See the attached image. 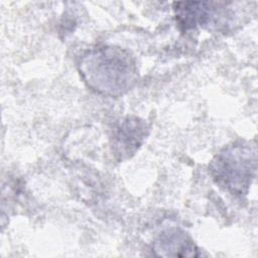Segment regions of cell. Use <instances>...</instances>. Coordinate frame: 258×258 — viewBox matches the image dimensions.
Instances as JSON below:
<instances>
[{
    "label": "cell",
    "mask_w": 258,
    "mask_h": 258,
    "mask_svg": "<svg viewBox=\"0 0 258 258\" xmlns=\"http://www.w3.org/2000/svg\"><path fill=\"white\" fill-rule=\"evenodd\" d=\"M78 67L86 85L104 96L120 97L137 82L136 62L120 47L102 45L91 48L81 56Z\"/></svg>",
    "instance_id": "obj_1"
},
{
    "label": "cell",
    "mask_w": 258,
    "mask_h": 258,
    "mask_svg": "<svg viewBox=\"0 0 258 258\" xmlns=\"http://www.w3.org/2000/svg\"><path fill=\"white\" fill-rule=\"evenodd\" d=\"M209 172L223 189L232 195H246L256 172L255 148L245 143L225 147L211 161Z\"/></svg>",
    "instance_id": "obj_2"
},
{
    "label": "cell",
    "mask_w": 258,
    "mask_h": 258,
    "mask_svg": "<svg viewBox=\"0 0 258 258\" xmlns=\"http://www.w3.org/2000/svg\"><path fill=\"white\" fill-rule=\"evenodd\" d=\"M147 123L135 116L122 119L113 132L112 147L115 157L119 160L130 158L144 142L148 135Z\"/></svg>",
    "instance_id": "obj_3"
},
{
    "label": "cell",
    "mask_w": 258,
    "mask_h": 258,
    "mask_svg": "<svg viewBox=\"0 0 258 258\" xmlns=\"http://www.w3.org/2000/svg\"><path fill=\"white\" fill-rule=\"evenodd\" d=\"M215 5L214 2H175L174 11L179 27L187 30L214 24L221 14V8Z\"/></svg>",
    "instance_id": "obj_4"
},
{
    "label": "cell",
    "mask_w": 258,
    "mask_h": 258,
    "mask_svg": "<svg viewBox=\"0 0 258 258\" xmlns=\"http://www.w3.org/2000/svg\"><path fill=\"white\" fill-rule=\"evenodd\" d=\"M153 251L163 257H198L199 250L186 233L179 229L162 232L153 244Z\"/></svg>",
    "instance_id": "obj_5"
}]
</instances>
